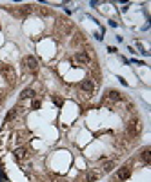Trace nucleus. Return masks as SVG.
<instances>
[{
  "label": "nucleus",
  "instance_id": "obj_1",
  "mask_svg": "<svg viewBox=\"0 0 151 182\" xmlns=\"http://www.w3.org/2000/svg\"><path fill=\"white\" fill-rule=\"evenodd\" d=\"M0 75H2L4 80H7L9 84H15V80H16V71L9 64H0Z\"/></svg>",
  "mask_w": 151,
  "mask_h": 182
},
{
  "label": "nucleus",
  "instance_id": "obj_2",
  "mask_svg": "<svg viewBox=\"0 0 151 182\" xmlns=\"http://www.w3.org/2000/svg\"><path fill=\"white\" fill-rule=\"evenodd\" d=\"M24 66H26V69L28 71H36L38 69V60H36V57H33V55H28V57H24Z\"/></svg>",
  "mask_w": 151,
  "mask_h": 182
},
{
  "label": "nucleus",
  "instance_id": "obj_14",
  "mask_svg": "<svg viewBox=\"0 0 151 182\" xmlns=\"http://www.w3.org/2000/svg\"><path fill=\"white\" fill-rule=\"evenodd\" d=\"M40 107V100H33V109H38Z\"/></svg>",
  "mask_w": 151,
  "mask_h": 182
},
{
  "label": "nucleus",
  "instance_id": "obj_10",
  "mask_svg": "<svg viewBox=\"0 0 151 182\" xmlns=\"http://www.w3.org/2000/svg\"><path fill=\"white\" fill-rule=\"evenodd\" d=\"M113 168H115V162H113V160H104V162H102V171H104V173L111 171Z\"/></svg>",
  "mask_w": 151,
  "mask_h": 182
},
{
  "label": "nucleus",
  "instance_id": "obj_15",
  "mask_svg": "<svg viewBox=\"0 0 151 182\" xmlns=\"http://www.w3.org/2000/svg\"><path fill=\"white\" fill-rule=\"evenodd\" d=\"M53 100H55V104H57V106H60V104H62V100H60V98H57V97H55Z\"/></svg>",
  "mask_w": 151,
  "mask_h": 182
},
{
  "label": "nucleus",
  "instance_id": "obj_12",
  "mask_svg": "<svg viewBox=\"0 0 151 182\" xmlns=\"http://www.w3.org/2000/svg\"><path fill=\"white\" fill-rule=\"evenodd\" d=\"M33 95H35V91L28 87V89H24V91H22V93H20V98H31Z\"/></svg>",
  "mask_w": 151,
  "mask_h": 182
},
{
  "label": "nucleus",
  "instance_id": "obj_8",
  "mask_svg": "<svg viewBox=\"0 0 151 182\" xmlns=\"http://www.w3.org/2000/svg\"><path fill=\"white\" fill-rule=\"evenodd\" d=\"M127 131H129V135H138L140 133V122L138 120H135V122H131V124H129V128H127Z\"/></svg>",
  "mask_w": 151,
  "mask_h": 182
},
{
  "label": "nucleus",
  "instance_id": "obj_4",
  "mask_svg": "<svg viewBox=\"0 0 151 182\" xmlns=\"http://www.w3.org/2000/svg\"><path fill=\"white\" fill-rule=\"evenodd\" d=\"M80 89L86 91V93H93V89H95V82L91 78H84L80 82Z\"/></svg>",
  "mask_w": 151,
  "mask_h": 182
},
{
  "label": "nucleus",
  "instance_id": "obj_6",
  "mask_svg": "<svg viewBox=\"0 0 151 182\" xmlns=\"http://www.w3.org/2000/svg\"><path fill=\"white\" fill-rule=\"evenodd\" d=\"M129 177H131V169H129V168H120L118 173H117V178L118 180H127Z\"/></svg>",
  "mask_w": 151,
  "mask_h": 182
},
{
  "label": "nucleus",
  "instance_id": "obj_3",
  "mask_svg": "<svg viewBox=\"0 0 151 182\" xmlns=\"http://www.w3.org/2000/svg\"><path fill=\"white\" fill-rule=\"evenodd\" d=\"M73 62L78 64V66H89V55L84 53V51H78V53H75Z\"/></svg>",
  "mask_w": 151,
  "mask_h": 182
},
{
  "label": "nucleus",
  "instance_id": "obj_5",
  "mask_svg": "<svg viewBox=\"0 0 151 182\" xmlns=\"http://www.w3.org/2000/svg\"><path fill=\"white\" fill-rule=\"evenodd\" d=\"M100 177H102V171L91 169V171H88V173H86V177H84V182H95V180H98Z\"/></svg>",
  "mask_w": 151,
  "mask_h": 182
},
{
  "label": "nucleus",
  "instance_id": "obj_9",
  "mask_svg": "<svg viewBox=\"0 0 151 182\" xmlns=\"http://www.w3.org/2000/svg\"><path fill=\"white\" fill-rule=\"evenodd\" d=\"M107 98H109L111 102H120L122 100V95L118 93V91H115V89H111L109 93H107Z\"/></svg>",
  "mask_w": 151,
  "mask_h": 182
},
{
  "label": "nucleus",
  "instance_id": "obj_13",
  "mask_svg": "<svg viewBox=\"0 0 151 182\" xmlns=\"http://www.w3.org/2000/svg\"><path fill=\"white\" fill-rule=\"evenodd\" d=\"M16 117V109H11L9 113H7V117H6V122H9V120H13Z\"/></svg>",
  "mask_w": 151,
  "mask_h": 182
},
{
  "label": "nucleus",
  "instance_id": "obj_11",
  "mask_svg": "<svg viewBox=\"0 0 151 182\" xmlns=\"http://www.w3.org/2000/svg\"><path fill=\"white\" fill-rule=\"evenodd\" d=\"M140 157H142V160H144V162L149 164V160H151V149H149V148L142 149V155H140Z\"/></svg>",
  "mask_w": 151,
  "mask_h": 182
},
{
  "label": "nucleus",
  "instance_id": "obj_7",
  "mask_svg": "<svg viewBox=\"0 0 151 182\" xmlns=\"http://www.w3.org/2000/svg\"><path fill=\"white\" fill-rule=\"evenodd\" d=\"M13 155H15L16 160H24V158L28 157V149H26V148H16V149L13 151Z\"/></svg>",
  "mask_w": 151,
  "mask_h": 182
}]
</instances>
